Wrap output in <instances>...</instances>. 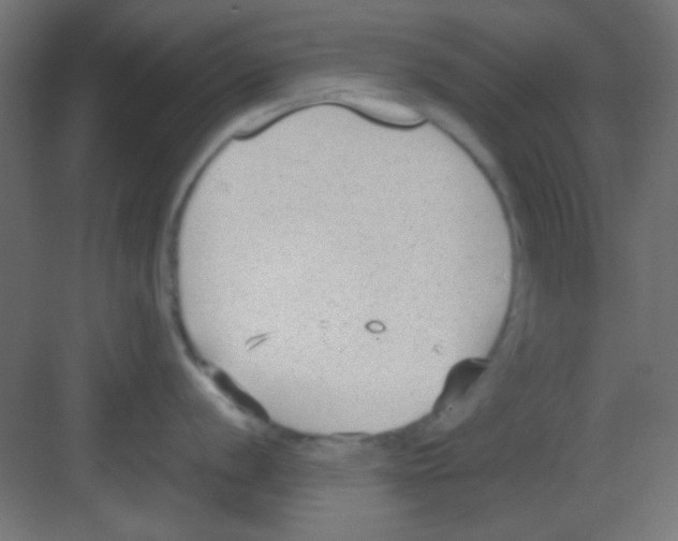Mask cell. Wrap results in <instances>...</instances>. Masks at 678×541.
Masks as SVG:
<instances>
[{
	"label": "cell",
	"mask_w": 678,
	"mask_h": 541,
	"mask_svg": "<svg viewBox=\"0 0 678 541\" xmlns=\"http://www.w3.org/2000/svg\"><path fill=\"white\" fill-rule=\"evenodd\" d=\"M485 370L486 363L482 360H465L456 364L448 375L444 392L439 399L441 408L463 400Z\"/></svg>",
	"instance_id": "cell-1"
}]
</instances>
